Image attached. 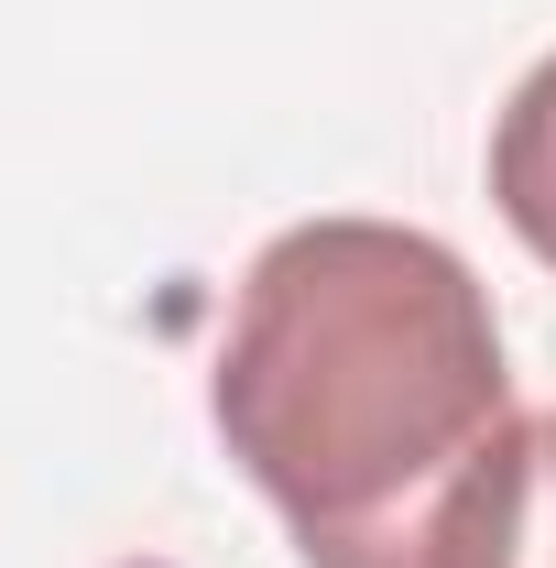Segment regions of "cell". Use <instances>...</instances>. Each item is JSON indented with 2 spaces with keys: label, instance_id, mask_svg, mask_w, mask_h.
Masks as SVG:
<instances>
[{
  "label": "cell",
  "instance_id": "obj_1",
  "mask_svg": "<svg viewBox=\"0 0 556 568\" xmlns=\"http://www.w3.org/2000/svg\"><path fill=\"white\" fill-rule=\"evenodd\" d=\"M208 405L306 568H415L447 493L524 416L491 284L404 219L274 230Z\"/></svg>",
  "mask_w": 556,
  "mask_h": 568
},
{
  "label": "cell",
  "instance_id": "obj_2",
  "mask_svg": "<svg viewBox=\"0 0 556 568\" xmlns=\"http://www.w3.org/2000/svg\"><path fill=\"white\" fill-rule=\"evenodd\" d=\"M415 568H556V405L513 416L425 525Z\"/></svg>",
  "mask_w": 556,
  "mask_h": 568
},
{
  "label": "cell",
  "instance_id": "obj_3",
  "mask_svg": "<svg viewBox=\"0 0 556 568\" xmlns=\"http://www.w3.org/2000/svg\"><path fill=\"white\" fill-rule=\"evenodd\" d=\"M491 209L513 219V241L535 263H556V55L491 121Z\"/></svg>",
  "mask_w": 556,
  "mask_h": 568
}]
</instances>
